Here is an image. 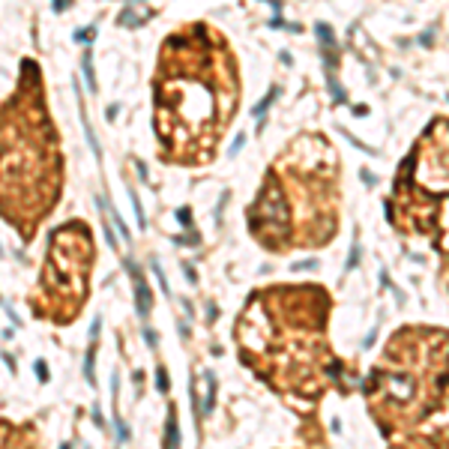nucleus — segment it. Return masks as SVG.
Returning <instances> with one entry per match:
<instances>
[{"mask_svg": "<svg viewBox=\"0 0 449 449\" xmlns=\"http://www.w3.org/2000/svg\"><path fill=\"white\" fill-rule=\"evenodd\" d=\"M276 93H278V90H270V93H267V99H264V102H260L258 108H255V114H258V117L264 114V111H267V108H270V102L276 99Z\"/></svg>", "mask_w": 449, "mask_h": 449, "instance_id": "nucleus-4", "label": "nucleus"}, {"mask_svg": "<svg viewBox=\"0 0 449 449\" xmlns=\"http://www.w3.org/2000/svg\"><path fill=\"white\" fill-rule=\"evenodd\" d=\"M81 66H84V78H87V87H90V90H96V78H93V63H90V54H84V60H81Z\"/></svg>", "mask_w": 449, "mask_h": 449, "instance_id": "nucleus-3", "label": "nucleus"}, {"mask_svg": "<svg viewBox=\"0 0 449 449\" xmlns=\"http://www.w3.org/2000/svg\"><path fill=\"white\" fill-rule=\"evenodd\" d=\"M177 443H180V434H177V419H174V407L168 410V443H165V449H177Z\"/></svg>", "mask_w": 449, "mask_h": 449, "instance_id": "nucleus-2", "label": "nucleus"}, {"mask_svg": "<svg viewBox=\"0 0 449 449\" xmlns=\"http://www.w3.org/2000/svg\"><path fill=\"white\" fill-rule=\"evenodd\" d=\"M159 389H162V392L168 389V375H165V368H159Z\"/></svg>", "mask_w": 449, "mask_h": 449, "instance_id": "nucleus-5", "label": "nucleus"}, {"mask_svg": "<svg viewBox=\"0 0 449 449\" xmlns=\"http://www.w3.org/2000/svg\"><path fill=\"white\" fill-rule=\"evenodd\" d=\"M129 270H132L135 285H138V314H147V311H150V288L144 285V278H141V273H138L135 264H129Z\"/></svg>", "mask_w": 449, "mask_h": 449, "instance_id": "nucleus-1", "label": "nucleus"}, {"mask_svg": "<svg viewBox=\"0 0 449 449\" xmlns=\"http://www.w3.org/2000/svg\"><path fill=\"white\" fill-rule=\"evenodd\" d=\"M36 368H39V378H42V380H48V371H45V363H36Z\"/></svg>", "mask_w": 449, "mask_h": 449, "instance_id": "nucleus-6", "label": "nucleus"}]
</instances>
